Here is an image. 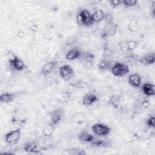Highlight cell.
<instances>
[{
	"mask_svg": "<svg viewBox=\"0 0 155 155\" xmlns=\"http://www.w3.org/2000/svg\"><path fill=\"white\" fill-rule=\"evenodd\" d=\"M77 21L79 25L85 27H88L94 24L91 13L88 10L84 8L79 11L77 15Z\"/></svg>",
	"mask_w": 155,
	"mask_h": 155,
	"instance_id": "1",
	"label": "cell"
},
{
	"mask_svg": "<svg viewBox=\"0 0 155 155\" xmlns=\"http://www.w3.org/2000/svg\"><path fill=\"white\" fill-rule=\"evenodd\" d=\"M110 70L111 73L116 77L124 76L128 74L130 71L127 64L119 62H116L113 64Z\"/></svg>",
	"mask_w": 155,
	"mask_h": 155,
	"instance_id": "2",
	"label": "cell"
},
{
	"mask_svg": "<svg viewBox=\"0 0 155 155\" xmlns=\"http://www.w3.org/2000/svg\"><path fill=\"white\" fill-rule=\"evenodd\" d=\"M21 131L20 128H17L8 132L5 135V140L9 145L17 144L20 139Z\"/></svg>",
	"mask_w": 155,
	"mask_h": 155,
	"instance_id": "3",
	"label": "cell"
},
{
	"mask_svg": "<svg viewBox=\"0 0 155 155\" xmlns=\"http://www.w3.org/2000/svg\"><path fill=\"white\" fill-rule=\"evenodd\" d=\"M93 132L100 136H105L110 134L111 131V128L108 125L101 124V123H96L91 127Z\"/></svg>",
	"mask_w": 155,
	"mask_h": 155,
	"instance_id": "4",
	"label": "cell"
},
{
	"mask_svg": "<svg viewBox=\"0 0 155 155\" xmlns=\"http://www.w3.org/2000/svg\"><path fill=\"white\" fill-rule=\"evenodd\" d=\"M64 115V110L62 108H56L50 113V122L54 125H58L62 120Z\"/></svg>",
	"mask_w": 155,
	"mask_h": 155,
	"instance_id": "5",
	"label": "cell"
},
{
	"mask_svg": "<svg viewBox=\"0 0 155 155\" xmlns=\"http://www.w3.org/2000/svg\"><path fill=\"white\" fill-rule=\"evenodd\" d=\"M74 73V72L73 68L68 64L63 65L59 68V74L61 78L64 81H69L71 79Z\"/></svg>",
	"mask_w": 155,
	"mask_h": 155,
	"instance_id": "6",
	"label": "cell"
},
{
	"mask_svg": "<svg viewBox=\"0 0 155 155\" xmlns=\"http://www.w3.org/2000/svg\"><path fill=\"white\" fill-rule=\"evenodd\" d=\"M8 63L11 67H12L15 70L21 71L24 70L25 64L19 57L16 55H13L8 60Z\"/></svg>",
	"mask_w": 155,
	"mask_h": 155,
	"instance_id": "7",
	"label": "cell"
},
{
	"mask_svg": "<svg viewBox=\"0 0 155 155\" xmlns=\"http://www.w3.org/2000/svg\"><path fill=\"white\" fill-rule=\"evenodd\" d=\"M98 101L99 97H97V96L96 94L92 93H88L85 94L83 96L82 99V104L87 107L91 106Z\"/></svg>",
	"mask_w": 155,
	"mask_h": 155,
	"instance_id": "8",
	"label": "cell"
},
{
	"mask_svg": "<svg viewBox=\"0 0 155 155\" xmlns=\"http://www.w3.org/2000/svg\"><path fill=\"white\" fill-rule=\"evenodd\" d=\"M94 58V55L93 53L88 51H82L81 55L79 58L82 62L87 67L93 65Z\"/></svg>",
	"mask_w": 155,
	"mask_h": 155,
	"instance_id": "9",
	"label": "cell"
},
{
	"mask_svg": "<svg viewBox=\"0 0 155 155\" xmlns=\"http://www.w3.org/2000/svg\"><path fill=\"white\" fill-rule=\"evenodd\" d=\"M57 65V62L55 61H50L45 63L41 68V73L44 76H47L51 73L55 68Z\"/></svg>",
	"mask_w": 155,
	"mask_h": 155,
	"instance_id": "10",
	"label": "cell"
},
{
	"mask_svg": "<svg viewBox=\"0 0 155 155\" xmlns=\"http://www.w3.org/2000/svg\"><path fill=\"white\" fill-rule=\"evenodd\" d=\"M82 53V51L78 48H73L70 49L65 54V59L68 61H74L79 59Z\"/></svg>",
	"mask_w": 155,
	"mask_h": 155,
	"instance_id": "11",
	"label": "cell"
},
{
	"mask_svg": "<svg viewBox=\"0 0 155 155\" xmlns=\"http://www.w3.org/2000/svg\"><path fill=\"white\" fill-rule=\"evenodd\" d=\"M140 62L145 65H150L154 64L155 62V53L151 52L147 53L140 58Z\"/></svg>",
	"mask_w": 155,
	"mask_h": 155,
	"instance_id": "12",
	"label": "cell"
},
{
	"mask_svg": "<svg viewBox=\"0 0 155 155\" xmlns=\"http://www.w3.org/2000/svg\"><path fill=\"white\" fill-rule=\"evenodd\" d=\"M24 150L25 152L30 153L39 154L40 153V150L38 147V144L35 142H28L24 145Z\"/></svg>",
	"mask_w": 155,
	"mask_h": 155,
	"instance_id": "13",
	"label": "cell"
},
{
	"mask_svg": "<svg viewBox=\"0 0 155 155\" xmlns=\"http://www.w3.org/2000/svg\"><path fill=\"white\" fill-rule=\"evenodd\" d=\"M142 82L140 76L137 73L131 74L128 78V84L133 87H139Z\"/></svg>",
	"mask_w": 155,
	"mask_h": 155,
	"instance_id": "14",
	"label": "cell"
},
{
	"mask_svg": "<svg viewBox=\"0 0 155 155\" xmlns=\"http://www.w3.org/2000/svg\"><path fill=\"white\" fill-rule=\"evenodd\" d=\"M143 93L147 96H153L155 94L154 85L151 83H145L142 86Z\"/></svg>",
	"mask_w": 155,
	"mask_h": 155,
	"instance_id": "15",
	"label": "cell"
},
{
	"mask_svg": "<svg viewBox=\"0 0 155 155\" xmlns=\"http://www.w3.org/2000/svg\"><path fill=\"white\" fill-rule=\"evenodd\" d=\"M94 138L93 134L86 131H82L78 134V139L85 143H91Z\"/></svg>",
	"mask_w": 155,
	"mask_h": 155,
	"instance_id": "16",
	"label": "cell"
},
{
	"mask_svg": "<svg viewBox=\"0 0 155 155\" xmlns=\"http://www.w3.org/2000/svg\"><path fill=\"white\" fill-rule=\"evenodd\" d=\"M112 63L110 61L107 59H102L97 65V68L100 71H106L111 69L112 67Z\"/></svg>",
	"mask_w": 155,
	"mask_h": 155,
	"instance_id": "17",
	"label": "cell"
},
{
	"mask_svg": "<svg viewBox=\"0 0 155 155\" xmlns=\"http://www.w3.org/2000/svg\"><path fill=\"white\" fill-rule=\"evenodd\" d=\"M121 103V97L118 94H113L110 96L108 104L114 108H118Z\"/></svg>",
	"mask_w": 155,
	"mask_h": 155,
	"instance_id": "18",
	"label": "cell"
},
{
	"mask_svg": "<svg viewBox=\"0 0 155 155\" xmlns=\"http://www.w3.org/2000/svg\"><path fill=\"white\" fill-rule=\"evenodd\" d=\"M15 99V94L13 93H4L0 96V101L3 104L12 102Z\"/></svg>",
	"mask_w": 155,
	"mask_h": 155,
	"instance_id": "19",
	"label": "cell"
},
{
	"mask_svg": "<svg viewBox=\"0 0 155 155\" xmlns=\"http://www.w3.org/2000/svg\"><path fill=\"white\" fill-rule=\"evenodd\" d=\"M105 14L104 13V12L102 10H101V9L96 10L91 14L92 19H93L94 23L99 22L101 21H102L105 18Z\"/></svg>",
	"mask_w": 155,
	"mask_h": 155,
	"instance_id": "20",
	"label": "cell"
},
{
	"mask_svg": "<svg viewBox=\"0 0 155 155\" xmlns=\"http://www.w3.org/2000/svg\"><path fill=\"white\" fill-rule=\"evenodd\" d=\"M54 127H55V125H54L50 122L48 124H47L46 125H45L43 128L44 136L47 137H50L52 135L54 131Z\"/></svg>",
	"mask_w": 155,
	"mask_h": 155,
	"instance_id": "21",
	"label": "cell"
},
{
	"mask_svg": "<svg viewBox=\"0 0 155 155\" xmlns=\"http://www.w3.org/2000/svg\"><path fill=\"white\" fill-rule=\"evenodd\" d=\"M91 145L96 147H105L107 145V141L102 139H94V140L90 143Z\"/></svg>",
	"mask_w": 155,
	"mask_h": 155,
	"instance_id": "22",
	"label": "cell"
},
{
	"mask_svg": "<svg viewBox=\"0 0 155 155\" xmlns=\"http://www.w3.org/2000/svg\"><path fill=\"white\" fill-rule=\"evenodd\" d=\"M146 125L150 128H154L155 127V117L154 114H150L146 120Z\"/></svg>",
	"mask_w": 155,
	"mask_h": 155,
	"instance_id": "23",
	"label": "cell"
},
{
	"mask_svg": "<svg viewBox=\"0 0 155 155\" xmlns=\"http://www.w3.org/2000/svg\"><path fill=\"white\" fill-rule=\"evenodd\" d=\"M68 153L70 154H74V155H83L86 154L84 150L79 149V148H73L69 149L68 150Z\"/></svg>",
	"mask_w": 155,
	"mask_h": 155,
	"instance_id": "24",
	"label": "cell"
},
{
	"mask_svg": "<svg viewBox=\"0 0 155 155\" xmlns=\"http://www.w3.org/2000/svg\"><path fill=\"white\" fill-rule=\"evenodd\" d=\"M126 44L128 51H133L137 46V42L134 40H128L126 41Z\"/></svg>",
	"mask_w": 155,
	"mask_h": 155,
	"instance_id": "25",
	"label": "cell"
},
{
	"mask_svg": "<svg viewBox=\"0 0 155 155\" xmlns=\"http://www.w3.org/2000/svg\"><path fill=\"white\" fill-rule=\"evenodd\" d=\"M70 85L74 88H85V87L87 86V84L84 82H82V81H76L75 82H71L70 84Z\"/></svg>",
	"mask_w": 155,
	"mask_h": 155,
	"instance_id": "26",
	"label": "cell"
},
{
	"mask_svg": "<svg viewBox=\"0 0 155 155\" xmlns=\"http://www.w3.org/2000/svg\"><path fill=\"white\" fill-rule=\"evenodd\" d=\"M137 3L136 0H124L122 1V4H123L126 7H130L135 6Z\"/></svg>",
	"mask_w": 155,
	"mask_h": 155,
	"instance_id": "27",
	"label": "cell"
},
{
	"mask_svg": "<svg viewBox=\"0 0 155 155\" xmlns=\"http://www.w3.org/2000/svg\"><path fill=\"white\" fill-rule=\"evenodd\" d=\"M108 3L110 5V6L113 8H116L119 5L122 4V1L119 0H110L108 1Z\"/></svg>",
	"mask_w": 155,
	"mask_h": 155,
	"instance_id": "28",
	"label": "cell"
},
{
	"mask_svg": "<svg viewBox=\"0 0 155 155\" xmlns=\"http://www.w3.org/2000/svg\"><path fill=\"white\" fill-rule=\"evenodd\" d=\"M108 24H111L113 22V16L111 13H107L105 15V18Z\"/></svg>",
	"mask_w": 155,
	"mask_h": 155,
	"instance_id": "29",
	"label": "cell"
},
{
	"mask_svg": "<svg viewBox=\"0 0 155 155\" xmlns=\"http://www.w3.org/2000/svg\"><path fill=\"white\" fill-rule=\"evenodd\" d=\"M137 23L135 21L133 20L131 21L130 22V24H129V30L131 31H135L136 30H137Z\"/></svg>",
	"mask_w": 155,
	"mask_h": 155,
	"instance_id": "30",
	"label": "cell"
},
{
	"mask_svg": "<svg viewBox=\"0 0 155 155\" xmlns=\"http://www.w3.org/2000/svg\"><path fill=\"white\" fill-rule=\"evenodd\" d=\"M119 47L120 48V50L123 52H128V48H127V44H126V41H122L119 43Z\"/></svg>",
	"mask_w": 155,
	"mask_h": 155,
	"instance_id": "31",
	"label": "cell"
}]
</instances>
